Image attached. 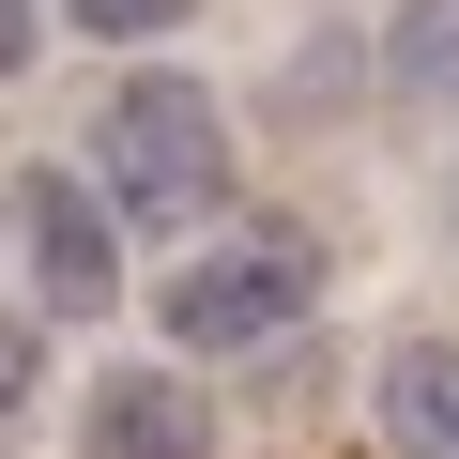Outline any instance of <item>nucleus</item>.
I'll return each mask as SVG.
<instances>
[{"mask_svg":"<svg viewBox=\"0 0 459 459\" xmlns=\"http://www.w3.org/2000/svg\"><path fill=\"white\" fill-rule=\"evenodd\" d=\"M322 307V246L291 214H230V230H199V246L169 261V291H153V322L184 337V352H261V337H291Z\"/></svg>","mask_w":459,"mask_h":459,"instance_id":"obj_2","label":"nucleus"},{"mask_svg":"<svg viewBox=\"0 0 459 459\" xmlns=\"http://www.w3.org/2000/svg\"><path fill=\"white\" fill-rule=\"evenodd\" d=\"M92 184H108V214H138V230L230 214V108H214L199 77H123L108 123H92Z\"/></svg>","mask_w":459,"mask_h":459,"instance_id":"obj_1","label":"nucleus"},{"mask_svg":"<svg viewBox=\"0 0 459 459\" xmlns=\"http://www.w3.org/2000/svg\"><path fill=\"white\" fill-rule=\"evenodd\" d=\"M444 230H459V169H444Z\"/></svg>","mask_w":459,"mask_h":459,"instance_id":"obj_10","label":"nucleus"},{"mask_svg":"<svg viewBox=\"0 0 459 459\" xmlns=\"http://www.w3.org/2000/svg\"><path fill=\"white\" fill-rule=\"evenodd\" d=\"M31 47H47V0H0V77H31Z\"/></svg>","mask_w":459,"mask_h":459,"instance_id":"obj_9","label":"nucleus"},{"mask_svg":"<svg viewBox=\"0 0 459 459\" xmlns=\"http://www.w3.org/2000/svg\"><path fill=\"white\" fill-rule=\"evenodd\" d=\"M383 92L459 108V0H398V16H383Z\"/></svg>","mask_w":459,"mask_h":459,"instance_id":"obj_6","label":"nucleus"},{"mask_svg":"<svg viewBox=\"0 0 459 459\" xmlns=\"http://www.w3.org/2000/svg\"><path fill=\"white\" fill-rule=\"evenodd\" d=\"M199 0H62V31H108V47H138V31H184Z\"/></svg>","mask_w":459,"mask_h":459,"instance_id":"obj_7","label":"nucleus"},{"mask_svg":"<svg viewBox=\"0 0 459 459\" xmlns=\"http://www.w3.org/2000/svg\"><path fill=\"white\" fill-rule=\"evenodd\" d=\"M16 246H31V291H47L62 322H92V307L123 291V230H108V199H92V184H62V169H31V184H16Z\"/></svg>","mask_w":459,"mask_h":459,"instance_id":"obj_3","label":"nucleus"},{"mask_svg":"<svg viewBox=\"0 0 459 459\" xmlns=\"http://www.w3.org/2000/svg\"><path fill=\"white\" fill-rule=\"evenodd\" d=\"M383 444L398 459H459V337H398L383 352Z\"/></svg>","mask_w":459,"mask_h":459,"instance_id":"obj_5","label":"nucleus"},{"mask_svg":"<svg viewBox=\"0 0 459 459\" xmlns=\"http://www.w3.org/2000/svg\"><path fill=\"white\" fill-rule=\"evenodd\" d=\"M31 368H47V337H31L16 307H0V413H16V398H31Z\"/></svg>","mask_w":459,"mask_h":459,"instance_id":"obj_8","label":"nucleus"},{"mask_svg":"<svg viewBox=\"0 0 459 459\" xmlns=\"http://www.w3.org/2000/svg\"><path fill=\"white\" fill-rule=\"evenodd\" d=\"M77 459H214V413L184 368H108L77 413Z\"/></svg>","mask_w":459,"mask_h":459,"instance_id":"obj_4","label":"nucleus"}]
</instances>
